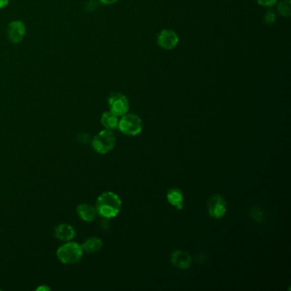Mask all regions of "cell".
I'll list each match as a JSON object with an SVG mask.
<instances>
[{
	"mask_svg": "<svg viewBox=\"0 0 291 291\" xmlns=\"http://www.w3.org/2000/svg\"><path fill=\"white\" fill-rule=\"evenodd\" d=\"M82 247L75 242H66L56 250V257L59 261L65 265L75 264L83 256Z\"/></svg>",
	"mask_w": 291,
	"mask_h": 291,
	"instance_id": "obj_2",
	"label": "cell"
},
{
	"mask_svg": "<svg viewBox=\"0 0 291 291\" xmlns=\"http://www.w3.org/2000/svg\"><path fill=\"white\" fill-rule=\"evenodd\" d=\"M118 128L125 135H138L143 130V122L137 114H126L120 120Z\"/></svg>",
	"mask_w": 291,
	"mask_h": 291,
	"instance_id": "obj_4",
	"label": "cell"
},
{
	"mask_svg": "<svg viewBox=\"0 0 291 291\" xmlns=\"http://www.w3.org/2000/svg\"><path fill=\"white\" fill-rule=\"evenodd\" d=\"M279 15L284 17H289L291 15V0H281L278 5Z\"/></svg>",
	"mask_w": 291,
	"mask_h": 291,
	"instance_id": "obj_15",
	"label": "cell"
},
{
	"mask_svg": "<svg viewBox=\"0 0 291 291\" xmlns=\"http://www.w3.org/2000/svg\"><path fill=\"white\" fill-rule=\"evenodd\" d=\"M76 212L79 217L85 222H92L93 220H95L98 215L95 208L88 203H81L78 205Z\"/></svg>",
	"mask_w": 291,
	"mask_h": 291,
	"instance_id": "obj_11",
	"label": "cell"
},
{
	"mask_svg": "<svg viewBox=\"0 0 291 291\" xmlns=\"http://www.w3.org/2000/svg\"><path fill=\"white\" fill-rule=\"evenodd\" d=\"M54 236L59 240L63 242H69L74 239L76 236L74 228L69 224L61 223L56 225L54 229Z\"/></svg>",
	"mask_w": 291,
	"mask_h": 291,
	"instance_id": "obj_10",
	"label": "cell"
},
{
	"mask_svg": "<svg viewBox=\"0 0 291 291\" xmlns=\"http://www.w3.org/2000/svg\"><path fill=\"white\" fill-rule=\"evenodd\" d=\"M276 20V15L273 11H268L265 16V21L268 24L273 23Z\"/></svg>",
	"mask_w": 291,
	"mask_h": 291,
	"instance_id": "obj_17",
	"label": "cell"
},
{
	"mask_svg": "<svg viewBox=\"0 0 291 291\" xmlns=\"http://www.w3.org/2000/svg\"><path fill=\"white\" fill-rule=\"evenodd\" d=\"M171 262L175 268L185 270L191 267L192 259L187 252L176 250L171 255Z\"/></svg>",
	"mask_w": 291,
	"mask_h": 291,
	"instance_id": "obj_9",
	"label": "cell"
},
{
	"mask_svg": "<svg viewBox=\"0 0 291 291\" xmlns=\"http://www.w3.org/2000/svg\"><path fill=\"white\" fill-rule=\"evenodd\" d=\"M101 124L105 127V129L113 130L117 129L118 127L119 120L118 117L115 115L111 111H107L103 113L101 115Z\"/></svg>",
	"mask_w": 291,
	"mask_h": 291,
	"instance_id": "obj_14",
	"label": "cell"
},
{
	"mask_svg": "<svg viewBox=\"0 0 291 291\" xmlns=\"http://www.w3.org/2000/svg\"><path fill=\"white\" fill-rule=\"evenodd\" d=\"M9 40L12 44L17 45L23 40L26 35V26L21 21H11L7 27Z\"/></svg>",
	"mask_w": 291,
	"mask_h": 291,
	"instance_id": "obj_8",
	"label": "cell"
},
{
	"mask_svg": "<svg viewBox=\"0 0 291 291\" xmlns=\"http://www.w3.org/2000/svg\"><path fill=\"white\" fill-rule=\"evenodd\" d=\"M10 0H0V10L6 8L8 6Z\"/></svg>",
	"mask_w": 291,
	"mask_h": 291,
	"instance_id": "obj_19",
	"label": "cell"
},
{
	"mask_svg": "<svg viewBox=\"0 0 291 291\" xmlns=\"http://www.w3.org/2000/svg\"><path fill=\"white\" fill-rule=\"evenodd\" d=\"M95 209L101 217L112 219L119 215L122 209V200L114 192H103L97 199Z\"/></svg>",
	"mask_w": 291,
	"mask_h": 291,
	"instance_id": "obj_1",
	"label": "cell"
},
{
	"mask_svg": "<svg viewBox=\"0 0 291 291\" xmlns=\"http://www.w3.org/2000/svg\"><path fill=\"white\" fill-rule=\"evenodd\" d=\"M257 3L263 7H273L278 3V0H256Z\"/></svg>",
	"mask_w": 291,
	"mask_h": 291,
	"instance_id": "obj_16",
	"label": "cell"
},
{
	"mask_svg": "<svg viewBox=\"0 0 291 291\" xmlns=\"http://www.w3.org/2000/svg\"><path fill=\"white\" fill-rule=\"evenodd\" d=\"M41 289L42 290H50V288L46 285L40 286V287L37 288V290H41Z\"/></svg>",
	"mask_w": 291,
	"mask_h": 291,
	"instance_id": "obj_20",
	"label": "cell"
},
{
	"mask_svg": "<svg viewBox=\"0 0 291 291\" xmlns=\"http://www.w3.org/2000/svg\"><path fill=\"white\" fill-rule=\"evenodd\" d=\"M167 199L172 206L176 207L178 209H183V202H184V195L180 189H170L167 194Z\"/></svg>",
	"mask_w": 291,
	"mask_h": 291,
	"instance_id": "obj_13",
	"label": "cell"
},
{
	"mask_svg": "<svg viewBox=\"0 0 291 291\" xmlns=\"http://www.w3.org/2000/svg\"><path fill=\"white\" fill-rule=\"evenodd\" d=\"M109 111L114 113L117 117H122L127 114L129 109V101L127 97L120 93L110 94L108 98Z\"/></svg>",
	"mask_w": 291,
	"mask_h": 291,
	"instance_id": "obj_5",
	"label": "cell"
},
{
	"mask_svg": "<svg viewBox=\"0 0 291 291\" xmlns=\"http://www.w3.org/2000/svg\"><path fill=\"white\" fill-rule=\"evenodd\" d=\"M179 36L171 30H163L157 36V44L164 50H170L174 49L179 44Z\"/></svg>",
	"mask_w": 291,
	"mask_h": 291,
	"instance_id": "obj_7",
	"label": "cell"
},
{
	"mask_svg": "<svg viewBox=\"0 0 291 291\" xmlns=\"http://www.w3.org/2000/svg\"><path fill=\"white\" fill-rule=\"evenodd\" d=\"M227 209V203L225 198L220 195H215L209 199L208 203L209 214L212 218L219 220L225 215Z\"/></svg>",
	"mask_w": 291,
	"mask_h": 291,
	"instance_id": "obj_6",
	"label": "cell"
},
{
	"mask_svg": "<svg viewBox=\"0 0 291 291\" xmlns=\"http://www.w3.org/2000/svg\"><path fill=\"white\" fill-rule=\"evenodd\" d=\"M117 137L112 130L104 129L98 132L93 138L92 146L93 150L101 155L109 153L115 146Z\"/></svg>",
	"mask_w": 291,
	"mask_h": 291,
	"instance_id": "obj_3",
	"label": "cell"
},
{
	"mask_svg": "<svg viewBox=\"0 0 291 291\" xmlns=\"http://www.w3.org/2000/svg\"><path fill=\"white\" fill-rule=\"evenodd\" d=\"M103 241L100 238L97 237H92L89 238L83 243L82 247L83 251L86 252L88 254H93L99 251L103 248Z\"/></svg>",
	"mask_w": 291,
	"mask_h": 291,
	"instance_id": "obj_12",
	"label": "cell"
},
{
	"mask_svg": "<svg viewBox=\"0 0 291 291\" xmlns=\"http://www.w3.org/2000/svg\"><path fill=\"white\" fill-rule=\"evenodd\" d=\"M98 1L104 6H111V5L117 3L118 0H98Z\"/></svg>",
	"mask_w": 291,
	"mask_h": 291,
	"instance_id": "obj_18",
	"label": "cell"
}]
</instances>
